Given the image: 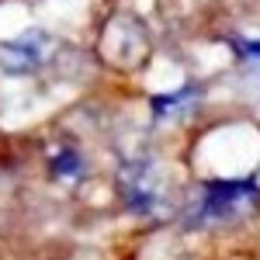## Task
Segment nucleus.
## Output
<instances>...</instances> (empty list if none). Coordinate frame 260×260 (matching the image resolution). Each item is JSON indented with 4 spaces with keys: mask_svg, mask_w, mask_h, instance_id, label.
Instances as JSON below:
<instances>
[{
    "mask_svg": "<svg viewBox=\"0 0 260 260\" xmlns=\"http://www.w3.org/2000/svg\"><path fill=\"white\" fill-rule=\"evenodd\" d=\"M118 194L136 215H156L167 201V180L153 160H128L118 170Z\"/></svg>",
    "mask_w": 260,
    "mask_h": 260,
    "instance_id": "f257e3e1",
    "label": "nucleus"
},
{
    "mask_svg": "<svg viewBox=\"0 0 260 260\" xmlns=\"http://www.w3.org/2000/svg\"><path fill=\"white\" fill-rule=\"evenodd\" d=\"M257 205H260L257 184H250V180H215V184L205 187L194 222H212V225L236 222L243 215H250Z\"/></svg>",
    "mask_w": 260,
    "mask_h": 260,
    "instance_id": "f03ea898",
    "label": "nucleus"
},
{
    "mask_svg": "<svg viewBox=\"0 0 260 260\" xmlns=\"http://www.w3.org/2000/svg\"><path fill=\"white\" fill-rule=\"evenodd\" d=\"M80 170H83V163L73 149H56V153H52V174H56V177L73 180V177H80Z\"/></svg>",
    "mask_w": 260,
    "mask_h": 260,
    "instance_id": "423d86ee",
    "label": "nucleus"
},
{
    "mask_svg": "<svg viewBox=\"0 0 260 260\" xmlns=\"http://www.w3.org/2000/svg\"><path fill=\"white\" fill-rule=\"evenodd\" d=\"M101 52H104V59L118 62L121 70H132L149 56V35L136 18H115L104 28Z\"/></svg>",
    "mask_w": 260,
    "mask_h": 260,
    "instance_id": "20e7f679",
    "label": "nucleus"
},
{
    "mask_svg": "<svg viewBox=\"0 0 260 260\" xmlns=\"http://www.w3.org/2000/svg\"><path fill=\"white\" fill-rule=\"evenodd\" d=\"M59 42L56 35L31 28V31H21L14 39L0 42V70L11 73V77H24V73H39L45 62L56 56Z\"/></svg>",
    "mask_w": 260,
    "mask_h": 260,
    "instance_id": "7ed1b4c3",
    "label": "nucleus"
},
{
    "mask_svg": "<svg viewBox=\"0 0 260 260\" xmlns=\"http://www.w3.org/2000/svg\"><path fill=\"white\" fill-rule=\"evenodd\" d=\"M191 101H198V87H180L174 94H156L153 98V111L156 115H170V111H177V108L191 104Z\"/></svg>",
    "mask_w": 260,
    "mask_h": 260,
    "instance_id": "39448f33",
    "label": "nucleus"
}]
</instances>
